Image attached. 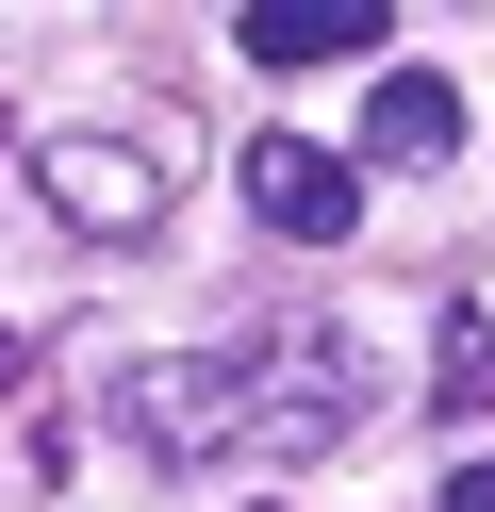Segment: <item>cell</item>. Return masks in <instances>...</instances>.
Listing matches in <instances>:
<instances>
[{"instance_id":"9c48e42d","label":"cell","mask_w":495,"mask_h":512,"mask_svg":"<svg viewBox=\"0 0 495 512\" xmlns=\"http://www.w3.org/2000/svg\"><path fill=\"white\" fill-rule=\"evenodd\" d=\"M0 149H17V116H0Z\"/></svg>"},{"instance_id":"3957f363","label":"cell","mask_w":495,"mask_h":512,"mask_svg":"<svg viewBox=\"0 0 495 512\" xmlns=\"http://www.w3.org/2000/svg\"><path fill=\"white\" fill-rule=\"evenodd\" d=\"M116 430L149 446V463H248V331L132 364V413H116Z\"/></svg>"},{"instance_id":"52a82bcc","label":"cell","mask_w":495,"mask_h":512,"mask_svg":"<svg viewBox=\"0 0 495 512\" xmlns=\"http://www.w3.org/2000/svg\"><path fill=\"white\" fill-rule=\"evenodd\" d=\"M429 413H495V314H446V347H429Z\"/></svg>"},{"instance_id":"6da1fadb","label":"cell","mask_w":495,"mask_h":512,"mask_svg":"<svg viewBox=\"0 0 495 512\" xmlns=\"http://www.w3.org/2000/svg\"><path fill=\"white\" fill-rule=\"evenodd\" d=\"M363 413H380L363 331H314V314L248 331V463H314V446H347Z\"/></svg>"},{"instance_id":"5b68a950","label":"cell","mask_w":495,"mask_h":512,"mask_svg":"<svg viewBox=\"0 0 495 512\" xmlns=\"http://www.w3.org/2000/svg\"><path fill=\"white\" fill-rule=\"evenodd\" d=\"M363 50H396L380 0H248V67H363Z\"/></svg>"},{"instance_id":"ba28073f","label":"cell","mask_w":495,"mask_h":512,"mask_svg":"<svg viewBox=\"0 0 495 512\" xmlns=\"http://www.w3.org/2000/svg\"><path fill=\"white\" fill-rule=\"evenodd\" d=\"M429 512H495V463H462V479H446V496H429Z\"/></svg>"},{"instance_id":"8992f818","label":"cell","mask_w":495,"mask_h":512,"mask_svg":"<svg viewBox=\"0 0 495 512\" xmlns=\"http://www.w3.org/2000/svg\"><path fill=\"white\" fill-rule=\"evenodd\" d=\"M363 149H380V166H446V149H462V83H446V67H380Z\"/></svg>"},{"instance_id":"277c9868","label":"cell","mask_w":495,"mask_h":512,"mask_svg":"<svg viewBox=\"0 0 495 512\" xmlns=\"http://www.w3.org/2000/svg\"><path fill=\"white\" fill-rule=\"evenodd\" d=\"M231 182H248V215H264L281 248H347V232H363V166H347V149H314V133H248V166H231Z\"/></svg>"},{"instance_id":"7a4b0ae2","label":"cell","mask_w":495,"mask_h":512,"mask_svg":"<svg viewBox=\"0 0 495 512\" xmlns=\"http://www.w3.org/2000/svg\"><path fill=\"white\" fill-rule=\"evenodd\" d=\"M33 199H50V232H83V248H149L165 215H182V182H165L149 133H33Z\"/></svg>"}]
</instances>
